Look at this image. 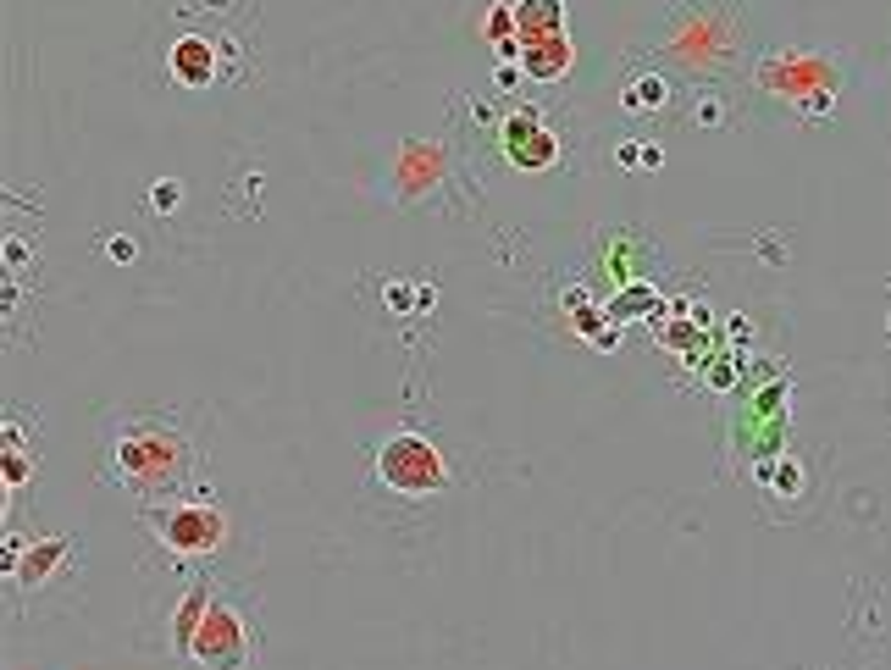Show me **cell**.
<instances>
[{
	"label": "cell",
	"mask_w": 891,
	"mask_h": 670,
	"mask_svg": "<svg viewBox=\"0 0 891 670\" xmlns=\"http://www.w3.org/2000/svg\"><path fill=\"white\" fill-rule=\"evenodd\" d=\"M194 466V449L178 427H161V421H117L106 432V482H117L122 493H155L178 488Z\"/></svg>",
	"instance_id": "cell-1"
},
{
	"label": "cell",
	"mask_w": 891,
	"mask_h": 670,
	"mask_svg": "<svg viewBox=\"0 0 891 670\" xmlns=\"http://www.w3.org/2000/svg\"><path fill=\"white\" fill-rule=\"evenodd\" d=\"M144 521L172 560H211L227 549V515L216 504H150Z\"/></svg>",
	"instance_id": "cell-2"
},
{
	"label": "cell",
	"mask_w": 891,
	"mask_h": 670,
	"mask_svg": "<svg viewBox=\"0 0 891 670\" xmlns=\"http://www.w3.org/2000/svg\"><path fill=\"white\" fill-rule=\"evenodd\" d=\"M759 89L786 95L797 111L825 117L831 100H836V72L825 56H808V50H770V56L759 61Z\"/></svg>",
	"instance_id": "cell-3"
},
{
	"label": "cell",
	"mask_w": 891,
	"mask_h": 670,
	"mask_svg": "<svg viewBox=\"0 0 891 670\" xmlns=\"http://www.w3.org/2000/svg\"><path fill=\"white\" fill-rule=\"evenodd\" d=\"M377 482L393 493L421 499V493H438L443 482H449V466H443V455L421 438V432H393L377 449Z\"/></svg>",
	"instance_id": "cell-4"
},
{
	"label": "cell",
	"mask_w": 891,
	"mask_h": 670,
	"mask_svg": "<svg viewBox=\"0 0 891 670\" xmlns=\"http://www.w3.org/2000/svg\"><path fill=\"white\" fill-rule=\"evenodd\" d=\"M194 665L200 670H250L255 643H250V621L233 610L227 599H211V615H205L200 637H194Z\"/></svg>",
	"instance_id": "cell-5"
},
{
	"label": "cell",
	"mask_w": 891,
	"mask_h": 670,
	"mask_svg": "<svg viewBox=\"0 0 891 670\" xmlns=\"http://www.w3.org/2000/svg\"><path fill=\"white\" fill-rule=\"evenodd\" d=\"M499 150L515 172H548L559 161L554 128H548L543 111H532V106H515L510 117L499 122Z\"/></svg>",
	"instance_id": "cell-6"
},
{
	"label": "cell",
	"mask_w": 891,
	"mask_h": 670,
	"mask_svg": "<svg viewBox=\"0 0 891 670\" xmlns=\"http://www.w3.org/2000/svg\"><path fill=\"white\" fill-rule=\"evenodd\" d=\"M167 67H172V78H178V84H189V89H211L216 78H222V56H216V45H211L205 34L172 39Z\"/></svg>",
	"instance_id": "cell-7"
},
{
	"label": "cell",
	"mask_w": 891,
	"mask_h": 670,
	"mask_svg": "<svg viewBox=\"0 0 891 670\" xmlns=\"http://www.w3.org/2000/svg\"><path fill=\"white\" fill-rule=\"evenodd\" d=\"M211 582H194L189 593L178 599V610H172V626H167V648L172 654H194V637H200L205 615H211Z\"/></svg>",
	"instance_id": "cell-8"
},
{
	"label": "cell",
	"mask_w": 891,
	"mask_h": 670,
	"mask_svg": "<svg viewBox=\"0 0 891 670\" xmlns=\"http://www.w3.org/2000/svg\"><path fill=\"white\" fill-rule=\"evenodd\" d=\"M67 560H72V543L67 538H45V543H34V549H23V560H17V582H23L28 593H39L50 576L67 571Z\"/></svg>",
	"instance_id": "cell-9"
},
{
	"label": "cell",
	"mask_w": 891,
	"mask_h": 670,
	"mask_svg": "<svg viewBox=\"0 0 891 670\" xmlns=\"http://www.w3.org/2000/svg\"><path fill=\"white\" fill-rule=\"evenodd\" d=\"M571 61H576V50H571V39H565V34L532 39V45L521 50V72H526V78H565Z\"/></svg>",
	"instance_id": "cell-10"
},
{
	"label": "cell",
	"mask_w": 891,
	"mask_h": 670,
	"mask_svg": "<svg viewBox=\"0 0 891 670\" xmlns=\"http://www.w3.org/2000/svg\"><path fill=\"white\" fill-rule=\"evenodd\" d=\"M515 28L521 39H548V34H565V0H515Z\"/></svg>",
	"instance_id": "cell-11"
},
{
	"label": "cell",
	"mask_w": 891,
	"mask_h": 670,
	"mask_svg": "<svg viewBox=\"0 0 891 670\" xmlns=\"http://www.w3.org/2000/svg\"><path fill=\"white\" fill-rule=\"evenodd\" d=\"M427 178H438V150L432 144H404L399 150V194H421Z\"/></svg>",
	"instance_id": "cell-12"
},
{
	"label": "cell",
	"mask_w": 891,
	"mask_h": 670,
	"mask_svg": "<svg viewBox=\"0 0 891 670\" xmlns=\"http://www.w3.org/2000/svg\"><path fill=\"white\" fill-rule=\"evenodd\" d=\"M626 106H637V111H654V106H665V78H637V84L626 89Z\"/></svg>",
	"instance_id": "cell-13"
},
{
	"label": "cell",
	"mask_w": 891,
	"mask_h": 670,
	"mask_svg": "<svg viewBox=\"0 0 891 670\" xmlns=\"http://www.w3.org/2000/svg\"><path fill=\"white\" fill-rule=\"evenodd\" d=\"M482 34H488L493 45H504V39H521V28H515V6H493V12L482 17Z\"/></svg>",
	"instance_id": "cell-14"
},
{
	"label": "cell",
	"mask_w": 891,
	"mask_h": 670,
	"mask_svg": "<svg viewBox=\"0 0 891 670\" xmlns=\"http://www.w3.org/2000/svg\"><path fill=\"white\" fill-rule=\"evenodd\" d=\"M178 200H183V189H178L172 178H161V183L150 189V205H155V211H178Z\"/></svg>",
	"instance_id": "cell-15"
},
{
	"label": "cell",
	"mask_w": 891,
	"mask_h": 670,
	"mask_svg": "<svg viewBox=\"0 0 891 670\" xmlns=\"http://www.w3.org/2000/svg\"><path fill=\"white\" fill-rule=\"evenodd\" d=\"M106 255H111V261H117V266H128L133 255H139V244H133L128 233H111V239H106Z\"/></svg>",
	"instance_id": "cell-16"
},
{
	"label": "cell",
	"mask_w": 891,
	"mask_h": 670,
	"mask_svg": "<svg viewBox=\"0 0 891 670\" xmlns=\"http://www.w3.org/2000/svg\"><path fill=\"white\" fill-rule=\"evenodd\" d=\"M382 294H388V311H410V305H421V300H416V288H410V283H388Z\"/></svg>",
	"instance_id": "cell-17"
},
{
	"label": "cell",
	"mask_w": 891,
	"mask_h": 670,
	"mask_svg": "<svg viewBox=\"0 0 891 670\" xmlns=\"http://www.w3.org/2000/svg\"><path fill=\"white\" fill-rule=\"evenodd\" d=\"M493 84H499V89H515V84H521V67H515V61H499V72H493Z\"/></svg>",
	"instance_id": "cell-18"
},
{
	"label": "cell",
	"mask_w": 891,
	"mask_h": 670,
	"mask_svg": "<svg viewBox=\"0 0 891 670\" xmlns=\"http://www.w3.org/2000/svg\"><path fill=\"white\" fill-rule=\"evenodd\" d=\"M698 122H703V128H714V122H725V106H714V100H698Z\"/></svg>",
	"instance_id": "cell-19"
}]
</instances>
